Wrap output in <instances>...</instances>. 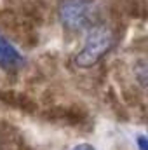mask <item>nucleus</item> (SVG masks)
I'll return each instance as SVG.
<instances>
[{
  "mask_svg": "<svg viewBox=\"0 0 148 150\" xmlns=\"http://www.w3.org/2000/svg\"><path fill=\"white\" fill-rule=\"evenodd\" d=\"M96 5L92 0H61L58 7V18L65 30L84 32L91 30L96 19Z\"/></svg>",
  "mask_w": 148,
  "mask_h": 150,
  "instance_id": "f257e3e1",
  "label": "nucleus"
},
{
  "mask_svg": "<svg viewBox=\"0 0 148 150\" xmlns=\"http://www.w3.org/2000/svg\"><path fill=\"white\" fill-rule=\"evenodd\" d=\"M113 45V35L106 26L96 25L89 30L87 38L82 45V49L75 56V65L82 68H89L96 65Z\"/></svg>",
  "mask_w": 148,
  "mask_h": 150,
  "instance_id": "f03ea898",
  "label": "nucleus"
},
{
  "mask_svg": "<svg viewBox=\"0 0 148 150\" xmlns=\"http://www.w3.org/2000/svg\"><path fill=\"white\" fill-rule=\"evenodd\" d=\"M25 65L23 54L4 37H0V68L5 72H16Z\"/></svg>",
  "mask_w": 148,
  "mask_h": 150,
  "instance_id": "7ed1b4c3",
  "label": "nucleus"
},
{
  "mask_svg": "<svg viewBox=\"0 0 148 150\" xmlns=\"http://www.w3.org/2000/svg\"><path fill=\"white\" fill-rule=\"evenodd\" d=\"M136 149L138 150H148V140L145 134H140L136 138Z\"/></svg>",
  "mask_w": 148,
  "mask_h": 150,
  "instance_id": "20e7f679",
  "label": "nucleus"
},
{
  "mask_svg": "<svg viewBox=\"0 0 148 150\" xmlns=\"http://www.w3.org/2000/svg\"><path fill=\"white\" fill-rule=\"evenodd\" d=\"M72 150H96V147H92L91 143H77L75 147H72Z\"/></svg>",
  "mask_w": 148,
  "mask_h": 150,
  "instance_id": "39448f33",
  "label": "nucleus"
},
{
  "mask_svg": "<svg viewBox=\"0 0 148 150\" xmlns=\"http://www.w3.org/2000/svg\"><path fill=\"white\" fill-rule=\"evenodd\" d=\"M0 150H2V149H0Z\"/></svg>",
  "mask_w": 148,
  "mask_h": 150,
  "instance_id": "423d86ee",
  "label": "nucleus"
}]
</instances>
